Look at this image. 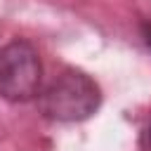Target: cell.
I'll use <instances>...</instances> for the list:
<instances>
[{"mask_svg": "<svg viewBox=\"0 0 151 151\" xmlns=\"http://www.w3.org/2000/svg\"><path fill=\"white\" fill-rule=\"evenodd\" d=\"M42 64L35 47L26 40H12L0 47V97L12 104L31 101L40 94Z\"/></svg>", "mask_w": 151, "mask_h": 151, "instance_id": "obj_2", "label": "cell"}, {"mask_svg": "<svg viewBox=\"0 0 151 151\" xmlns=\"http://www.w3.org/2000/svg\"><path fill=\"white\" fill-rule=\"evenodd\" d=\"M40 111L59 123H78L90 118L101 104L99 85L83 71L66 68L54 76L38 94Z\"/></svg>", "mask_w": 151, "mask_h": 151, "instance_id": "obj_1", "label": "cell"}, {"mask_svg": "<svg viewBox=\"0 0 151 151\" xmlns=\"http://www.w3.org/2000/svg\"><path fill=\"white\" fill-rule=\"evenodd\" d=\"M144 142H146V146H149V151H151V125H149L146 132H144Z\"/></svg>", "mask_w": 151, "mask_h": 151, "instance_id": "obj_4", "label": "cell"}, {"mask_svg": "<svg viewBox=\"0 0 151 151\" xmlns=\"http://www.w3.org/2000/svg\"><path fill=\"white\" fill-rule=\"evenodd\" d=\"M144 40H146V45L151 47V24H144Z\"/></svg>", "mask_w": 151, "mask_h": 151, "instance_id": "obj_3", "label": "cell"}]
</instances>
